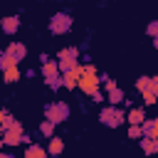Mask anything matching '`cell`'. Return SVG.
I'll use <instances>...</instances> for the list:
<instances>
[{
  "instance_id": "cell-30",
  "label": "cell",
  "mask_w": 158,
  "mask_h": 158,
  "mask_svg": "<svg viewBox=\"0 0 158 158\" xmlns=\"http://www.w3.org/2000/svg\"><path fill=\"white\" fill-rule=\"evenodd\" d=\"M153 94H156V99H158V86H156V89H153Z\"/></svg>"
},
{
  "instance_id": "cell-8",
  "label": "cell",
  "mask_w": 158,
  "mask_h": 158,
  "mask_svg": "<svg viewBox=\"0 0 158 158\" xmlns=\"http://www.w3.org/2000/svg\"><path fill=\"white\" fill-rule=\"evenodd\" d=\"M0 27H2L5 35H15V32L20 30V17H17V15H10V17H5V20L0 22Z\"/></svg>"
},
{
  "instance_id": "cell-25",
  "label": "cell",
  "mask_w": 158,
  "mask_h": 158,
  "mask_svg": "<svg viewBox=\"0 0 158 158\" xmlns=\"http://www.w3.org/2000/svg\"><path fill=\"white\" fill-rule=\"evenodd\" d=\"M143 104H146V106H151V104H158L156 94H153V91H143Z\"/></svg>"
},
{
  "instance_id": "cell-11",
  "label": "cell",
  "mask_w": 158,
  "mask_h": 158,
  "mask_svg": "<svg viewBox=\"0 0 158 158\" xmlns=\"http://www.w3.org/2000/svg\"><path fill=\"white\" fill-rule=\"evenodd\" d=\"M7 52H10V54H12L17 62L27 57V47H25L22 42H10V44H7Z\"/></svg>"
},
{
  "instance_id": "cell-20",
  "label": "cell",
  "mask_w": 158,
  "mask_h": 158,
  "mask_svg": "<svg viewBox=\"0 0 158 158\" xmlns=\"http://www.w3.org/2000/svg\"><path fill=\"white\" fill-rule=\"evenodd\" d=\"M2 79H5L7 84H12V81H17V79H20V67H12V69H7V72H2Z\"/></svg>"
},
{
  "instance_id": "cell-9",
  "label": "cell",
  "mask_w": 158,
  "mask_h": 158,
  "mask_svg": "<svg viewBox=\"0 0 158 158\" xmlns=\"http://www.w3.org/2000/svg\"><path fill=\"white\" fill-rule=\"evenodd\" d=\"M59 74H62V72H59V62L49 59V62L42 64V77H44V79H52V77H59Z\"/></svg>"
},
{
  "instance_id": "cell-14",
  "label": "cell",
  "mask_w": 158,
  "mask_h": 158,
  "mask_svg": "<svg viewBox=\"0 0 158 158\" xmlns=\"http://www.w3.org/2000/svg\"><path fill=\"white\" fill-rule=\"evenodd\" d=\"M141 151L146 156H156L158 153V138H141Z\"/></svg>"
},
{
  "instance_id": "cell-17",
  "label": "cell",
  "mask_w": 158,
  "mask_h": 158,
  "mask_svg": "<svg viewBox=\"0 0 158 158\" xmlns=\"http://www.w3.org/2000/svg\"><path fill=\"white\" fill-rule=\"evenodd\" d=\"M136 89H138L141 94H143V91H153V77H138Z\"/></svg>"
},
{
  "instance_id": "cell-28",
  "label": "cell",
  "mask_w": 158,
  "mask_h": 158,
  "mask_svg": "<svg viewBox=\"0 0 158 158\" xmlns=\"http://www.w3.org/2000/svg\"><path fill=\"white\" fill-rule=\"evenodd\" d=\"M153 47H156V49H158V35H156V37H153Z\"/></svg>"
},
{
  "instance_id": "cell-16",
  "label": "cell",
  "mask_w": 158,
  "mask_h": 158,
  "mask_svg": "<svg viewBox=\"0 0 158 158\" xmlns=\"http://www.w3.org/2000/svg\"><path fill=\"white\" fill-rule=\"evenodd\" d=\"M62 151H64V141H62V138H57V136H52V138H49V146H47V153L59 158V153H62Z\"/></svg>"
},
{
  "instance_id": "cell-33",
  "label": "cell",
  "mask_w": 158,
  "mask_h": 158,
  "mask_svg": "<svg viewBox=\"0 0 158 158\" xmlns=\"http://www.w3.org/2000/svg\"><path fill=\"white\" fill-rule=\"evenodd\" d=\"M156 106H158V104H156Z\"/></svg>"
},
{
  "instance_id": "cell-12",
  "label": "cell",
  "mask_w": 158,
  "mask_h": 158,
  "mask_svg": "<svg viewBox=\"0 0 158 158\" xmlns=\"http://www.w3.org/2000/svg\"><path fill=\"white\" fill-rule=\"evenodd\" d=\"M47 148H42L40 143H30L27 151H25V158H47Z\"/></svg>"
},
{
  "instance_id": "cell-19",
  "label": "cell",
  "mask_w": 158,
  "mask_h": 158,
  "mask_svg": "<svg viewBox=\"0 0 158 158\" xmlns=\"http://www.w3.org/2000/svg\"><path fill=\"white\" fill-rule=\"evenodd\" d=\"M40 133H42V136H47V138H52V136H54V121L44 118V121L40 123Z\"/></svg>"
},
{
  "instance_id": "cell-21",
  "label": "cell",
  "mask_w": 158,
  "mask_h": 158,
  "mask_svg": "<svg viewBox=\"0 0 158 158\" xmlns=\"http://www.w3.org/2000/svg\"><path fill=\"white\" fill-rule=\"evenodd\" d=\"M59 62V72L64 74V72H69V69H74V67H79V62H67V59H57Z\"/></svg>"
},
{
  "instance_id": "cell-10",
  "label": "cell",
  "mask_w": 158,
  "mask_h": 158,
  "mask_svg": "<svg viewBox=\"0 0 158 158\" xmlns=\"http://www.w3.org/2000/svg\"><path fill=\"white\" fill-rule=\"evenodd\" d=\"M126 121H128V123H136V126H141V123L146 121V111H143L141 106H133V109L126 114Z\"/></svg>"
},
{
  "instance_id": "cell-15",
  "label": "cell",
  "mask_w": 158,
  "mask_h": 158,
  "mask_svg": "<svg viewBox=\"0 0 158 158\" xmlns=\"http://www.w3.org/2000/svg\"><path fill=\"white\" fill-rule=\"evenodd\" d=\"M17 64H20V62H17V59H15L7 49H5V52H0V69H2V72L12 69V67H17Z\"/></svg>"
},
{
  "instance_id": "cell-7",
  "label": "cell",
  "mask_w": 158,
  "mask_h": 158,
  "mask_svg": "<svg viewBox=\"0 0 158 158\" xmlns=\"http://www.w3.org/2000/svg\"><path fill=\"white\" fill-rule=\"evenodd\" d=\"M141 131H143V138H158V118H146L141 123Z\"/></svg>"
},
{
  "instance_id": "cell-4",
  "label": "cell",
  "mask_w": 158,
  "mask_h": 158,
  "mask_svg": "<svg viewBox=\"0 0 158 158\" xmlns=\"http://www.w3.org/2000/svg\"><path fill=\"white\" fill-rule=\"evenodd\" d=\"M72 30V15L69 12H54L49 20V32L52 35H64Z\"/></svg>"
},
{
  "instance_id": "cell-1",
  "label": "cell",
  "mask_w": 158,
  "mask_h": 158,
  "mask_svg": "<svg viewBox=\"0 0 158 158\" xmlns=\"http://www.w3.org/2000/svg\"><path fill=\"white\" fill-rule=\"evenodd\" d=\"M99 84H101V77H99V72H96V67L94 64H81V79H79V89L86 94V96H91L96 89H99Z\"/></svg>"
},
{
  "instance_id": "cell-6",
  "label": "cell",
  "mask_w": 158,
  "mask_h": 158,
  "mask_svg": "<svg viewBox=\"0 0 158 158\" xmlns=\"http://www.w3.org/2000/svg\"><path fill=\"white\" fill-rule=\"evenodd\" d=\"M79 79H81V64L62 74V84H64V89H77V86H79Z\"/></svg>"
},
{
  "instance_id": "cell-24",
  "label": "cell",
  "mask_w": 158,
  "mask_h": 158,
  "mask_svg": "<svg viewBox=\"0 0 158 158\" xmlns=\"http://www.w3.org/2000/svg\"><path fill=\"white\" fill-rule=\"evenodd\" d=\"M15 121H17V118H15L12 114H7V111H2V128H10V126H12Z\"/></svg>"
},
{
  "instance_id": "cell-31",
  "label": "cell",
  "mask_w": 158,
  "mask_h": 158,
  "mask_svg": "<svg viewBox=\"0 0 158 158\" xmlns=\"http://www.w3.org/2000/svg\"><path fill=\"white\" fill-rule=\"evenodd\" d=\"M2 146H5V141H2V136H0V148H2Z\"/></svg>"
},
{
  "instance_id": "cell-26",
  "label": "cell",
  "mask_w": 158,
  "mask_h": 158,
  "mask_svg": "<svg viewBox=\"0 0 158 158\" xmlns=\"http://www.w3.org/2000/svg\"><path fill=\"white\" fill-rule=\"evenodd\" d=\"M91 101H96V104H101V101H106V94H104L101 89H96V91L91 94Z\"/></svg>"
},
{
  "instance_id": "cell-2",
  "label": "cell",
  "mask_w": 158,
  "mask_h": 158,
  "mask_svg": "<svg viewBox=\"0 0 158 158\" xmlns=\"http://www.w3.org/2000/svg\"><path fill=\"white\" fill-rule=\"evenodd\" d=\"M99 121H101L104 126H109V128H118V126L126 121V111L118 109V106H106V109L99 111Z\"/></svg>"
},
{
  "instance_id": "cell-27",
  "label": "cell",
  "mask_w": 158,
  "mask_h": 158,
  "mask_svg": "<svg viewBox=\"0 0 158 158\" xmlns=\"http://www.w3.org/2000/svg\"><path fill=\"white\" fill-rule=\"evenodd\" d=\"M146 32H148L151 37H156V35H158V22H156V20H153V22H148V27H146Z\"/></svg>"
},
{
  "instance_id": "cell-32",
  "label": "cell",
  "mask_w": 158,
  "mask_h": 158,
  "mask_svg": "<svg viewBox=\"0 0 158 158\" xmlns=\"http://www.w3.org/2000/svg\"><path fill=\"white\" fill-rule=\"evenodd\" d=\"M47 158H57V156H47Z\"/></svg>"
},
{
  "instance_id": "cell-29",
  "label": "cell",
  "mask_w": 158,
  "mask_h": 158,
  "mask_svg": "<svg viewBox=\"0 0 158 158\" xmlns=\"http://www.w3.org/2000/svg\"><path fill=\"white\" fill-rule=\"evenodd\" d=\"M0 158H12V156H10V153H2V151H0Z\"/></svg>"
},
{
  "instance_id": "cell-5",
  "label": "cell",
  "mask_w": 158,
  "mask_h": 158,
  "mask_svg": "<svg viewBox=\"0 0 158 158\" xmlns=\"http://www.w3.org/2000/svg\"><path fill=\"white\" fill-rule=\"evenodd\" d=\"M22 123L20 121H15L10 128H5V133H2V141H5V146H20L22 143Z\"/></svg>"
},
{
  "instance_id": "cell-22",
  "label": "cell",
  "mask_w": 158,
  "mask_h": 158,
  "mask_svg": "<svg viewBox=\"0 0 158 158\" xmlns=\"http://www.w3.org/2000/svg\"><path fill=\"white\" fill-rule=\"evenodd\" d=\"M128 138H143V131H141V126H136V123H131L128 126Z\"/></svg>"
},
{
  "instance_id": "cell-18",
  "label": "cell",
  "mask_w": 158,
  "mask_h": 158,
  "mask_svg": "<svg viewBox=\"0 0 158 158\" xmlns=\"http://www.w3.org/2000/svg\"><path fill=\"white\" fill-rule=\"evenodd\" d=\"M106 101H111V106H118V104H121V101H126V99H123V91L116 86V89H111V91L106 94Z\"/></svg>"
},
{
  "instance_id": "cell-3",
  "label": "cell",
  "mask_w": 158,
  "mask_h": 158,
  "mask_svg": "<svg viewBox=\"0 0 158 158\" xmlns=\"http://www.w3.org/2000/svg\"><path fill=\"white\" fill-rule=\"evenodd\" d=\"M44 118L54 121V123H62L69 118V104L67 101H49L44 106Z\"/></svg>"
},
{
  "instance_id": "cell-23",
  "label": "cell",
  "mask_w": 158,
  "mask_h": 158,
  "mask_svg": "<svg viewBox=\"0 0 158 158\" xmlns=\"http://www.w3.org/2000/svg\"><path fill=\"white\" fill-rule=\"evenodd\" d=\"M44 81H47V86H49L52 91H57L59 86H64V84H62V77H52V79H44Z\"/></svg>"
},
{
  "instance_id": "cell-13",
  "label": "cell",
  "mask_w": 158,
  "mask_h": 158,
  "mask_svg": "<svg viewBox=\"0 0 158 158\" xmlns=\"http://www.w3.org/2000/svg\"><path fill=\"white\" fill-rule=\"evenodd\" d=\"M57 59H67V62H79V47H64V49H59Z\"/></svg>"
}]
</instances>
